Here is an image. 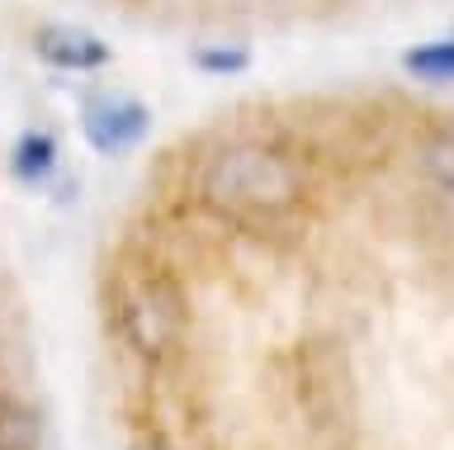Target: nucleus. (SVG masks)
Listing matches in <instances>:
<instances>
[{
    "label": "nucleus",
    "instance_id": "nucleus-6",
    "mask_svg": "<svg viewBox=\"0 0 454 450\" xmlns=\"http://www.w3.org/2000/svg\"><path fill=\"white\" fill-rule=\"evenodd\" d=\"M0 450H38V417L14 399H0Z\"/></svg>",
    "mask_w": 454,
    "mask_h": 450
},
{
    "label": "nucleus",
    "instance_id": "nucleus-1",
    "mask_svg": "<svg viewBox=\"0 0 454 450\" xmlns=\"http://www.w3.org/2000/svg\"><path fill=\"white\" fill-rule=\"evenodd\" d=\"M204 194L218 214L232 218H275L298 200V171L270 147H232L208 166Z\"/></svg>",
    "mask_w": 454,
    "mask_h": 450
},
{
    "label": "nucleus",
    "instance_id": "nucleus-5",
    "mask_svg": "<svg viewBox=\"0 0 454 450\" xmlns=\"http://www.w3.org/2000/svg\"><path fill=\"white\" fill-rule=\"evenodd\" d=\"M57 166V143L48 133H28L20 138V147H14V176L28 180V186H38V180H48Z\"/></svg>",
    "mask_w": 454,
    "mask_h": 450
},
{
    "label": "nucleus",
    "instance_id": "nucleus-3",
    "mask_svg": "<svg viewBox=\"0 0 454 450\" xmlns=\"http://www.w3.org/2000/svg\"><path fill=\"white\" fill-rule=\"evenodd\" d=\"M85 133L99 152H123L147 133V109L137 100H90L85 105Z\"/></svg>",
    "mask_w": 454,
    "mask_h": 450
},
{
    "label": "nucleus",
    "instance_id": "nucleus-7",
    "mask_svg": "<svg viewBox=\"0 0 454 450\" xmlns=\"http://www.w3.org/2000/svg\"><path fill=\"white\" fill-rule=\"evenodd\" d=\"M407 72H417L426 81H454V43H431V48H417L407 52Z\"/></svg>",
    "mask_w": 454,
    "mask_h": 450
},
{
    "label": "nucleus",
    "instance_id": "nucleus-4",
    "mask_svg": "<svg viewBox=\"0 0 454 450\" xmlns=\"http://www.w3.org/2000/svg\"><path fill=\"white\" fill-rule=\"evenodd\" d=\"M34 48H38L43 62L62 67V72H90V67L109 62V48L99 43L95 34L71 29V24H48V29L34 38Z\"/></svg>",
    "mask_w": 454,
    "mask_h": 450
},
{
    "label": "nucleus",
    "instance_id": "nucleus-8",
    "mask_svg": "<svg viewBox=\"0 0 454 450\" xmlns=\"http://www.w3.org/2000/svg\"><path fill=\"white\" fill-rule=\"evenodd\" d=\"M199 67H204V72H241V67H247V52H199L194 58Z\"/></svg>",
    "mask_w": 454,
    "mask_h": 450
},
{
    "label": "nucleus",
    "instance_id": "nucleus-2",
    "mask_svg": "<svg viewBox=\"0 0 454 450\" xmlns=\"http://www.w3.org/2000/svg\"><path fill=\"white\" fill-rule=\"evenodd\" d=\"M119 322H123V336L142 351V356H161V351H170L176 336H180V328H184L176 285L161 280V275L137 280V285L123 294Z\"/></svg>",
    "mask_w": 454,
    "mask_h": 450
},
{
    "label": "nucleus",
    "instance_id": "nucleus-9",
    "mask_svg": "<svg viewBox=\"0 0 454 450\" xmlns=\"http://www.w3.org/2000/svg\"><path fill=\"white\" fill-rule=\"evenodd\" d=\"M440 162L450 166V180H454V143H450V152H440Z\"/></svg>",
    "mask_w": 454,
    "mask_h": 450
}]
</instances>
